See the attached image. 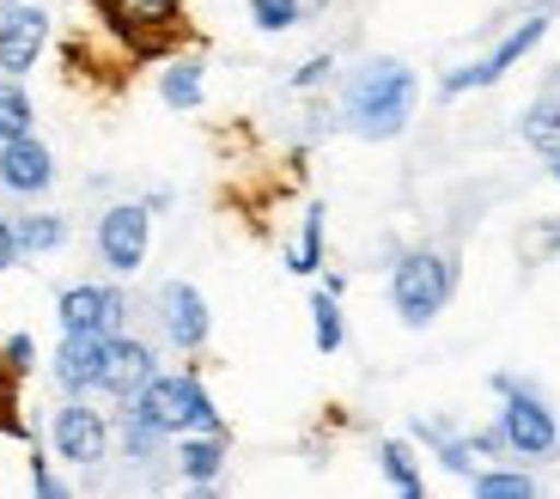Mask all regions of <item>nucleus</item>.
<instances>
[{
	"mask_svg": "<svg viewBox=\"0 0 560 499\" xmlns=\"http://www.w3.org/2000/svg\"><path fill=\"white\" fill-rule=\"evenodd\" d=\"M476 494L481 499H530L536 481H530V475H518V469H481L476 475Z\"/></svg>",
	"mask_w": 560,
	"mask_h": 499,
	"instance_id": "b1692460",
	"label": "nucleus"
},
{
	"mask_svg": "<svg viewBox=\"0 0 560 499\" xmlns=\"http://www.w3.org/2000/svg\"><path fill=\"white\" fill-rule=\"evenodd\" d=\"M542 31H548V13H530V19H518V31H512V37H500V49H493L488 61H476V68H457V73H445V85H439V92H445V97H457V92H476V85H493V80H505V68H518V61L530 56L536 43H542Z\"/></svg>",
	"mask_w": 560,
	"mask_h": 499,
	"instance_id": "9d476101",
	"label": "nucleus"
},
{
	"mask_svg": "<svg viewBox=\"0 0 560 499\" xmlns=\"http://www.w3.org/2000/svg\"><path fill=\"white\" fill-rule=\"evenodd\" d=\"M159 323H165V341L183 347V353H201L208 335H213V311L189 280H171V287L159 292Z\"/></svg>",
	"mask_w": 560,
	"mask_h": 499,
	"instance_id": "9b49d317",
	"label": "nucleus"
},
{
	"mask_svg": "<svg viewBox=\"0 0 560 499\" xmlns=\"http://www.w3.org/2000/svg\"><path fill=\"white\" fill-rule=\"evenodd\" d=\"M518 135L530 140L536 153H555V147H560V97L530 104V111H524V123H518Z\"/></svg>",
	"mask_w": 560,
	"mask_h": 499,
	"instance_id": "5701e85b",
	"label": "nucleus"
},
{
	"mask_svg": "<svg viewBox=\"0 0 560 499\" xmlns=\"http://www.w3.org/2000/svg\"><path fill=\"white\" fill-rule=\"evenodd\" d=\"M378 469H384V481H390L396 494H408V499L427 494V481H420V463H415V444H408V439H384V444H378Z\"/></svg>",
	"mask_w": 560,
	"mask_h": 499,
	"instance_id": "a211bd4d",
	"label": "nucleus"
},
{
	"mask_svg": "<svg viewBox=\"0 0 560 499\" xmlns=\"http://www.w3.org/2000/svg\"><path fill=\"white\" fill-rule=\"evenodd\" d=\"M7 384H13V372H7V365H0V427H7V432H19V420L7 415V408H13V403H7Z\"/></svg>",
	"mask_w": 560,
	"mask_h": 499,
	"instance_id": "c756f323",
	"label": "nucleus"
},
{
	"mask_svg": "<svg viewBox=\"0 0 560 499\" xmlns=\"http://www.w3.org/2000/svg\"><path fill=\"white\" fill-rule=\"evenodd\" d=\"M0 365H7L13 378H25L31 365H37V341H31L25 329H19V335H7V347H0Z\"/></svg>",
	"mask_w": 560,
	"mask_h": 499,
	"instance_id": "a878e982",
	"label": "nucleus"
},
{
	"mask_svg": "<svg viewBox=\"0 0 560 499\" xmlns=\"http://www.w3.org/2000/svg\"><path fill=\"white\" fill-rule=\"evenodd\" d=\"M13 237H19V256H49V250L68 244V220L61 213H19Z\"/></svg>",
	"mask_w": 560,
	"mask_h": 499,
	"instance_id": "f3484780",
	"label": "nucleus"
},
{
	"mask_svg": "<svg viewBox=\"0 0 560 499\" xmlns=\"http://www.w3.org/2000/svg\"><path fill=\"white\" fill-rule=\"evenodd\" d=\"M256 31H293L305 19V0H250Z\"/></svg>",
	"mask_w": 560,
	"mask_h": 499,
	"instance_id": "393cba45",
	"label": "nucleus"
},
{
	"mask_svg": "<svg viewBox=\"0 0 560 499\" xmlns=\"http://www.w3.org/2000/svg\"><path fill=\"white\" fill-rule=\"evenodd\" d=\"M110 31L135 49V56H165L171 43L183 37V0H98Z\"/></svg>",
	"mask_w": 560,
	"mask_h": 499,
	"instance_id": "20e7f679",
	"label": "nucleus"
},
{
	"mask_svg": "<svg viewBox=\"0 0 560 499\" xmlns=\"http://www.w3.org/2000/svg\"><path fill=\"white\" fill-rule=\"evenodd\" d=\"M56 317H61V335H122L128 299H122V287L80 280V287H68L56 299Z\"/></svg>",
	"mask_w": 560,
	"mask_h": 499,
	"instance_id": "0eeeda50",
	"label": "nucleus"
},
{
	"mask_svg": "<svg viewBox=\"0 0 560 499\" xmlns=\"http://www.w3.org/2000/svg\"><path fill=\"white\" fill-rule=\"evenodd\" d=\"M220 469H225V432H183V444H177V475L183 481L208 494V487L220 481Z\"/></svg>",
	"mask_w": 560,
	"mask_h": 499,
	"instance_id": "2eb2a0df",
	"label": "nucleus"
},
{
	"mask_svg": "<svg viewBox=\"0 0 560 499\" xmlns=\"http://www.w3.org/2000/svg\"><path fill=\"white\" fill-rule=\"evenodd\" d=\"M104 341H110V335H61V347H56V360H49V372H56V384L68 390V396H92V390H98Z\"/></svg>",
	"mask_w": 560,
	"mask_h": 499,
	"instance_id": "4468645a",
	"label": "nucleus"
},
{
	"mask_svg": "<svg viewBox=\"0 0 560 499\" xmlns=\"http://www.w3.org/2000/svg\"><path fill=\"white\" fill-rule=\"evenodd\" d=\"M49 444H56V457L80 463V469H98L110 457V420L85 403V396H68L56 408V420H49Z\"/></svg>",
	"mask_w": 560,
	"mask_h": 499,
	"instance_id": "423d86ee",
	"label": "nucleus"
},
{
	"mask_svg": "<svg viewBox=\"0 0 560 499\" xmlns=\"http://www.w3.org/2000/svg\"><path fill=\"white\" fill-rule=\"evenodd\" d=\"M128 408L147 415L159 432H171V439H183V432H220V408H213L208 384H201L196 372H171V378L153 372L140 396H128Z\"/></svg>",
	"mask_w": 560,
	"mask_h": 499,
	"instance_id": "7ed1b4c3",
	"label": "nucleus"
},
{
	"mask_svg": "<svg viewBox=\"0 0 560 499\" xmlns=\"http://www.w3.org/2000/svg\"><path fill=\"white\" fill-rule=\"evenodd\" d=\"M341 116L360 140H396L415 116V68H402L390 56L353 68L348 92H341Z\"/></svg>",
	"mask_w": 560,
	"mask_h": 499,
	"instance_id": "f257e3e1",
	"label": "nucleus"
},
{
	"mask_svg": "<svg viewBox=\"0 0 560 499\" xmlns=\"http://www.w3.org/2000/svg\"><path fill=\"white\" fill-rule=\"evenodd\" d=\"M31 487H37L43 499H68V481L49 469V457H31Z\"/></svg>",
	"mask_w": 560,
	"mask_h": 499,
	"instance_id": "bb28decb",
	"label": "nucleus"
},
{
	"mask_svg": "<svg viewBox=\"0 0 560 499\" xmlns=\"http://www.w3.org/2000/svg\"><path fill=\"white\" fill-rule=\"evenodd\" d=\"M548 159H555V183H560V147H555V153H548Z\"/></svg>",
	"mask_w": 560,
	"mask_h": 499,
	"instance_id": "7c9ffc66",
	"label": "nucleus"
},
{
	"mask_svg": "<svg viewBox=\"0 0 560 499\" xmlns=\"http://www.w3.org/2000/svg\"><path fill=\"white\" fill-rule=\"evenodd\" d=\"M153 244V208L147 201H116L98 213V263L110 275H135Z\"/></svg>",
	"mask_w": 560,
	"mask_h": 499,
	"instance_id": "39448f33",
	"label": "nucleus"
},
{
	"mask_svg": "<svg viewBox=\"0 0 560 499\" xmlns=\"http://www.w3.org/2000/svg\"><path fill=\"white\" fill-rule=\"evenodd\" d=\"M311 329H317V353H341L348 323H341V305H336V292H329V287L311 299Z\"/></svg>",
	"mask_w": 560,
	"mask_h": 499,
	"instance_id": "412c9836",
	"label": "nucleus"
},
{
	"mask_svg": "<svg viewBox=\"0 0 560 499\" xmlns=\"http://www.w3.org/2000/svg\"><path fill=\"white\" fill-rule=\"evenodd\" d=\"M19 263V237H13V220H0V275Z\"/></svg>",
	"mask_w": 560,
	"mask_h": 499,
	"instance_id": "c85d7f7f",
	"label": "nucleus"
},
{
	"mask_svg": "<svg viewBox=\"0 0 560 499\" xmlns=\"http://www.w3.org/2000/svg\"><path fill=\"white\" fill-rule=\"evenodd\" d=\"M500 432H505V451H518V457H548V451H560V420L536 390H512V396H505Z\"/></svg>",
	"mask_w": 560,
	"mask_h": 499,
	"instance_id": "6e6552de",
	"label": "nucleus"
},
{
	"mask_svg": "<svg viewBox=\"0 0 560 499\" xmlns=\"http://www.w3.org/2000/svg\"><path fill=\"white\" fill-rule=\"evenodd\" d=\"M49 183H56V153H49L37 135L0 140V189L7 195H43Z\"/></svg>",
	"mask_w": 560,
	"mask_h": 499,
	"instance_id": "ddd939ff",
	"label": "nucleus"
},
{
	"mask_svg": "<svg viewBox=\"0 0 560 499\" xmlns=\"http://www.w3.org/2000/svg\"><path fill=\"white\" fill-rule=\"evenodd\" d=\"M153 372H159V353L147 341H135V335H110V341H104V365H98V390H104V396L128 403V396L147 390V378H153Z\"/></svg>",
	"mask_w": 560,
	"mask_h": 499,
	"instance_id": "f8f14e48",
	"label": "nucleus"
},
{
	"mask_svg": "<svg viewBox=\"0 0 560 499\" xmlns=\"http://www.w3.org/2000/svg\"><path fill=\"white\" fill-rule=\"evenodd\" d=\"M31 128H37V111H31L25 85L7 73V80H0V140H19V135H31Z\"/></svg>",
	"mask_w": 560,
	"mask_h": 499,
	"instance_id": "aec40b11",
	"label": "nucleus"
},
{
	"mask_svg": "<svg viewBox=\"0 0 560 499\" xmlns=\"http://www.w3.org/2000/svg\"><path fill=\"white\" fill-rule=\"evenodd\" d=\"M116 439H122V457L128 463H153L159 451H165L171 432H159L147 415H135V408H122V420H116Z\"/></svg>",
	"mask_w": 560,
	"mask_h": 499,
	"instance_id": "6ab92c4d",
	"label": "nucleus"
},
{
	"mask_svg": "<svg viewBox=\"0 0 560 499\" xmlns=\"http://www.w3.org/2000/svg\"><path fill=\"white\" fill-rule=\"evenodd\" d=\"M201 92H208V68H201V56H171L165 73H159V97H165L171 111H196Z\"/></svg>",
	"mask_w": 560,
	"mask_h": 499,
	"instance_id": "dca6fc26",
	"label": "nucleus"
},
{
	"mask_svg": "<svg viewBox=\"0 0 560 499\" xmlns=\"http://www.w3.org/2000/svg\"><path fill=\"white\" fill-rule=\"evenodd\" d=\"M43 49H49V13H43V7H31V0L0 7V73L25 80V73L37 68Z\"/></svg>",
	"mask_w": 560,
	"mask_h": 499,
	"instance_id": "1a4fd4ad",
	"label": "nucleus"
},
{
	"mask_svg": "<svg viewBox=\"0 0 560 499\" xmlns=\"http://www.w3.org/2000/svg\"><path fill=\"white\" fill-rule=\"evenodd\" d=\"M287 268H293V275H317L323 268V208L317 201H311L305 225H299V244L287 250Z\"/></svg>",
	"mask_w": 560,
	"mask_h": 499,
	"instance_id": "4be33fe9",
	"label": "nucleus"
},
{
	"mask_svg": "<svg viewBox=\"0 0 560 499\" xmlns=\"http://www.w3.org/2000/svg\"><path fill=\"white\" fill-rule=\"evenodd\" d=\"M329 73H336V56H311L305 68L293 73V85H299V92H311V85H323Z\"/></svg>",
	"mask_w": 560,
	"mask_h": 499,
	"instance_id": "cd10ccee",
	"label": "nucleus"
},
{
	"mask_svg": "<svg viewBox=\"0 0 560 499\" xmlns=\"http://www.w3.org/2000/svg\"><path fill=\"white\" fill-rule=\"evenodd\" d=\"M451 287H457V263L445 250H402L390 263V305L408 329H427L451 305Z\"/></svg>",
	"mask_w": 560,
	"mask_h": 499,
	"instance_id": "f03ea898",
	"label": "nucleus"
}]
</instances>
